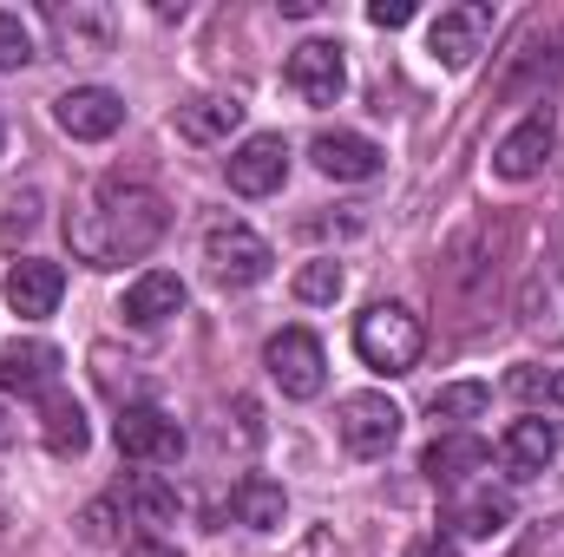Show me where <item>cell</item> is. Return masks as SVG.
Listing matches in <instances>:
<instances>
[{
	"label": "cell",
	"mask_w": 564,
	"mask_h": 557,
	"mask_svg": "<svg viewBox=\"0 0 564 557\" xmlns=\"http://www.w3.org/2000/svg\"><path fill=\"white\" fill-rule=\"evenodd\" d=\"M171 230V204L151 184H126L106 177L86 204L66 210V243L86 270H126L158 250V237Z\"/></svg>",
	"instance_id": "cell-1"
},
{
	"label": "cell",
	"mask_w": 564,
	"mask_h": 557,
	"mask_svg": "<svg viewBox=\"0 0 564 557\" xmlns=\"http://www.w3.org/2000/svg\"><path fill=\"white\" fill-rule=\"evenodd\" d=\"M421 348H426V328L408 302H375V308L355 315V354L375 374H388V381L414 374L421 368Z\"/></svg>",
	"instance_id": "cell-2"
},
{
	"label": "cell",
	"mask_w": 564,
	"mask_h": 557,
	"mask_svg": "<svg viewBox=\"0 0 564 557\" xmlns=\"http://www.w3.org/2000/svg\"><path fill=\"white\" fill-rule=\"evenodd\" d=\"M204 263H210V276L224 282V288H257V282L270 276V243L250 230V223H237V217H217L210 230H204Z\"/></svg>",
	"instance_id": "cell-3"
},
{
	"label": "cell",
	"mask_w": 564,
	"mask_h": 557,
	"mask_svg": "<svg viewBox=\"0 0 564 557\" xmlns=\"http://www.w3.org/2000/svg\"><path fill=\"white\" fill-rule=\"evenodd\" d=\"M112 439H119V452H126L132 466H177V459H184V426L164 414V407H151V401L119 407Z\"/></svg>",
	"instance_id": "cell-4"
},
{
	"label": "cell",
	"mask_w": 564,
	"mask_h": 557,
	"mask_svg": "<svg viewBox=\"0 0 564 557\" xmlns=\"http://www.w3.org/2000/svg\"><path fill=\"white\" fill-rule=\"evenodd\" d=\"M46 33L66 59H106L119 40V13L99 0H53L46 7Z\"/></svg>",
	"instance_id": "cell-5"
},
{
	"label": "cell",
	"mask_w": 564,
	"mask_h": 557,
	"mask_svg": "<svg viewBox=\"0 0 564 557\" xmlns=\"http://www.w3.org/2000/svg\"><path fill=\"white\" fill-rule=\"evenodd\" d=\"M263 368H270V381H276L289 401H315V394L328 387V354H322V341H315L308 328H282V335H270Z\"/></svg>",
	"instance_id": "cell-6"
},
{
	"label": "cell",
	"mask_w": 564,
	"mask_h": 557,
	"mask_svg": "<svg viewBox=\"0 0 564 557\" xmlns=\"http://www.w3.org/2000/svg\"><path fill=\"white\" fill-rule=\"evenodd\" d=\"M335 433H341V446H348L355 459H381V452H394V439H401V407H394L388 394H348V401L335 407Z\"/></svg>",
	"instance_id": "cell-7"
},
{
	"label": "cell",
	"mask_w": 564,
	"mask_h": 557,
	"mask_svg": "<svg viewBox=\"0 0 564 557\" xmlns=\"http://www.w3.org/2000/svg\"><path fill=\"white\" fill-rule=\"evenodd\" d=\"M486 33H492V7H486V0H459V7H440V20L426 26V53L459 73V66L479 59Z\"/></svg>",
	"instance_id": "cell-8"
},
{
	"label": "cell",
	"mask_w": 564,
	"mask_h": 557,
	"mask_svg": "<svg viewBox=\"0 0 564 557\" xmlns=\"http://www.w3.org/2000/svg\"><path fill=\"white\" fill-rule=\"evenodd\" d=\"M53 119H59V132L79 144H106L119 125H126V99L112 92V86H73V92H59L53 99Z\"/></svg>",
	"instance_id": "cell-9"
},
{
	"label": "cell",
	"mask_w": 564,
	"mask_h": 557,
	"mask_svg": "<svg viewBox=\"0 0 564 557\" xmlns=\"http://www.w3.org/2000/svg\"><path fill=\"white\" fill-rule=\"evenodd\" d=\"M282 79H289V92H295L302 106H335V99H341V86H348L341 46H335V40H302V46L289 53Z\"/></svg>",
	"instance_id": "cell-10"
},
{
	"label": "cell",
	"mask_w": 564,
	"mask_h": 557,
	"mask_svg": "<svg viewBox=\"0 0 564 557\" xmlns=\"http://www.w3.org/2000/svg\"><path fill=\"white\" fill-rule=\"evenodd\" d=\"M230 190L237 197H270V190H282V177H289V144H282V132H257V139H243L237 151H230Z\"/></svg>",
	"instance_id": "cell-11"
},
{
	"label": "cell",
	"mask_w": 564,
	"mask_h": 557,
	"mask_svg": "<svg viewBox=\"0 0 564 557\" xmlns=\"http://www.w3.org/2000/svg\"><path fill=\"white\" fill-rule=\"evenodd\" d=\"M552 144H558V125H552L545 112H525L506 139L492 144V171H499L506 184H525V177H539V171H545Z\"/></svg>",
	"instance_id": "cell-12"
},
{
	"label": "cell",
	"mask_w": 564,
	"mask_h": 557,
	"mask_svg": "<svg viewBox=\"0 0 564 557\" xmlns=\"http://www.w3.org/2000/svg\"><path fill=\"white\" fill-rule=\"evenodd\" d=\"M0 387L20 401H46L59 387V348L53 341H0Z\"/></svg>",
	"instance_id": "cell-13"
},
{
	"label": "cell",
	"mask_w": 564,
	"mask_h": 557,
	"mask_svg": "<svg viewBox=\"0 0 564 557\" xmlns=\"http://www.w3.org/2000/svg\"><path fill=\"white\" fill-rule=\"evenodd\" d=\"M308 157H315V171L335 177V184H368V177H381V144L361 139V132H315Z\"/></svg>",
	"instance_id": "cell-14"
},
{
	"label": "cell",
	"mask_w": 564,
	"mask_h": 557,
	"mask_svg": "<svg viewBox=\"0 0 564 557\" xmlns=\"http://www.w3.org/2000/svg\"><path fill=\"white\" fill-rule=\"evenodd\" d=\"M59 295H66V270H59V263H46V256H20V263L7 270V308H13L20 321L53 315V308H59Z\"/></svg>",
	"instance_id": "cell-15"
},
{
	"label": "cell",
	"mask_w": 564,
	"mask_h": 557,
	"mask_svg": "<svg viewBox=\"0 0 564 557\" xmlns=\"http://www.w3.org/2000/svg\"><path fill=\"white\" fill-rule=\"evenodd\" d=\"M486 466H492V446H486V439H473V433H440V439L421 452V472L440 485V492L466 485V479H473V472H486Z\"/></svg>",
	"instance_id": "cell-16"
},
{
	"label": "cell",
	"mask_w": 564,
	"mask_h": 557,
	"mask_svg": "<svg viewBox=\"0 0 564 557\" xmlns=\"http://www.w3.org/2000/svg\"><path fill=\"white\" fill-rule=\"evenodd\" d=\"M499 459H506V472H512V479H539V472L558 459V426H552V419H539V414L512 419V426H506V439H499Z\"/></svg>",
	"instance_id": "cell-17"
},
{
	"label": "cell",
	"mask_w": 564,
	"mask_h": 557,
	"mask_svg": "<svg viewBox=\"0 0 564 557\" xmlns=\"http://www.w3.org/2000/svg\"><path fill=\"white\" fill-rule=\"evenodd\" d=\"M243 112H250V106H243L237 92H197V99L177 106V132L191 144H224L243 125Z\"/></svg>",
	"instance_id": "cell-18"
},
{
	"label": "cell",
	"mask_w": 564,
	"mask_h": 557,
	"mask_svg": "<svg viewBox=\"0 0 564 557\" xmlns=\"http://www.w3.org/2000/svg\"><path fill=\"white\" fill-rule=\"evenodd\" d=\"M177 308H184V282L171 276V270H144V276L126 288V302H119V315H126L132 328H164Z\"/></svg>",
	"instance_id": "cell-19"
},
{
	"label": "cell",
	"mask_w": 564,
	"mask_h": 557,
	"mask_svg": "<svg viewBox=\"0 0 564 557\" xmlns=\"http://www.w3.org/2000/svg\"><path fill=\"white\" fill-rule=\"evenodd\" d=\"M40 439H46V452H53V459H79V452H86V439H93V433H86V414H79V401H73V394H59V387H53V394L40 401Z\"/></svg>",
	"instance_id": "cell-20"
},
{
	"label": "cell",
	"mask_w": 564,
	"mask_h": 557,
	"mask_svg": "<svg viewBox=\"0 0 564 557\" xmlns=\"http://www.w3.org/2000/svg\"><path fill=\"white\" fill-rule=\"evenodd\" d=\"M230 512H237V525H250V532H276L282 518H289V499H282L276 479L250 472V479L230 485Z\"/></svg>",
	"instance_id": "cell-21"
},
{
	"label": "cell",
	"mask_w": 564,
	"mask_h": 557,
	"mask_svg": "<svg viewBox=\"0 0 564 557\" xmlns=\"http://www.w3.org/2000/svg\"><path fill=\"white\" fill-rule=\"evenodd\" d=\"M525 328L545 335V341H564V270L558 263H539V270H532V288H525Z\"/></svg>",
	"instance_id": "cell-22"
},
{
	"label": "cell",
	"mask_w": 564,
	"mask_h": 557,
	"mask_svg": "<svg viewBox=\"0 0 564 557\" xmlns=\"http://www.w3.org/2000/svg\"><path fill=\"white\" fill-rule=\"evenodd\" d=\"M512 512H519V505H512V492H492V485H486V492L459 499L446 525H453L459 538H486V545H492V538H499V532L512 525Z\"/></svg>",
	"instance_id": "cell-23"
},
{
	"label": "cell",
	"mask_w": 564,
	"mask_h": 557,
	"mask_svg": "<svg viewBox=\"0 0 564 557\" xmlns=\"http://www.w3.org/2000/svg\"><path fill=\"white\" fill-rule=\"evenodd\" d=\"M112 505L139 512V525H171V518H177V492H171L158 472H126L119 492H112Z\"/></svg>",
	"instance_id": "cell-24"
},
{
	"label": "cell",
	"mask_w": 564,
	"mask_h": 557,
	"mask_svg": "<svg viewBox=\"0 0 564 557\" xmlns=\"http://www.w3.org/2000/svg\"><path fill=\"white\" fill-rule=\"evenodd\" d=\"M486 381H453V387H433V401H426V414L440 419V426H459V419H479L486 414Z\"/></svg>",
	"instance_id": "cell-25"
},
{
	"label": "cell",
	"mask_w": 564,
	"mask_h": 557,
	"mask_svg": "<svg viewBox=\"0 0 564 557\" xmlns=\"http://www.w3.org/2000/svg\"><path fill=\"white\" fill-rule=\"evenodd\" d=\"M341 263H335V256H315V263H302V270H295V295H302V302H335V295H341Z\"/></svg>",
	"instance_id": "cell-26"
},
{
	"label": "cell",
	"mask_w": 564,
	"mask_h": 557,
	"mask_svg": "<svg viewBox=\"0 0 564 557\" xmlns=\"http://www.w3.org/2000/svg\"><path fill=\"white\" fill-rule=\"evenodd\" d=\"M33 59V33H26V20L20 13H0V73H20Z\"/></svg>",
	"instance_id": "cell-27"
},
{
	"label": "cell",
	"mask_w": 564,
	"mask_h": 557,
	"mask_svg": "<svg viewBox=\"0 0 564 557\" xmlns=\"http://www.w3.org/2000/svg\"><path fill=\"white\" fill-rule=\"evenodd\" d=\"M33 223H40V190H26V197H13V204H7V223H0V237H7V243H20Z\"/></svg>",
	"instance_id": "cell-28"
},
{
	"label": "cell",
	"mask_w": 564,
	"mask_h": 557,
	"mask_svg": "<svg viewBox=\"0 0 564 557\" xmlns=\"http://www.w3.org/2000/svg\"><path fill=\"white\" fill-rule=\"evenodd\" d=\"M506 387H512L519 401L545 407V394H552V368H512V374H506Z\"/></svg>",
	"instance_id": "cell-29"
},
{
	"label": "cell",
	"mask_w": 564,
	"mask_h": 557,
	"mask_svg": "<svg viewBox=\"0 0 564 557\" xmlns=\"http://www.w3.org/2000/svg\"><path fill=\"white\" fill-rule=\"evenodd\" d=\"M79 538H86V545H112V499H93V505L79 512Z\"/></svg>",
	"instance_id": "cell-30"
},
{
	"label": "cell",
	"mask_w": 564,
	"mask_h": 557,
	"mask_svg": "<svg viewBox=\"0 0 564 557\" xmlns=\"http://www.w3.org/2000/svg\"><path fill=\"white\" fill-rule=\"evenodd\" d=\"M368 20H375V26H408V20H414V0H375Z\"/></svg>",
	"instance_id": "cell-31"
},
{
	"label": "cell",
	"mask_w": 564,
	"mask_h": 557,
	"mask_svg": "<svg viewBox=\"0 0 564 557\" xmlns=\"http://www.w3.org/2000/svg\"><path fill=\"white\" fill-rule=\"evenodd\" d=\"M401 557H459V545L433 532V538H414V545H408V551H401Z\"/></svg>",
	"instance_id": "cell-32"
},
{
	"label": "cell",
	"mask_w": 564,
	"mask_h": 557,
	"mask_svg": "<svg viewBox=\"0 0 564 557\" xmlns=\"http://www.w3.org/2000/svg\"><path fill=\"white\" fill-rule=\"evenodd\" d=\"M126 557H177V551H171L164 538H151V532H139V538L126 545Z\"/></svg>",
	"instance_id": "cell-33"
},
{
	"label": "cell",
	"mask_w": 564,
	"mask_h": 557,
	"mask_svg": "<svg viewBox=\"0 0 564 557\" xmlns=\"http://www.w3.org/2000/svg\"><path fill=\"white\" fill-rule=\"evenodd\" d=\"M282 20H308V13H322V0H276Z\"/></svg>",
	"instance_id": "cell-34"
},
{
	"label": "cell",
	"mask_w": 564,
	"mask_h": 557,
	"mask_svg": "<svg viewBox=\"0 0 564 557\" xmlns=\"http://www.w3.org/2000/svg\"><path fill=\"white\" fill-rule=\"evenodd\" d=\"M545 407H552V414H564V368H552V394H545Z\"/></svg>",
	"instance_id": "cell-35"
},
{
	"label": "cell",
	"mask_w": 564,
	"mask_h": 557,
	"mask_svg": "<svg viewBox=\"0 0 564 557\" xmlns=\"http://www.w3.org/2000/svg\"><path fill=\"white\" fill-rule=\"evenodd\" d=\"M335 557H355V551H348V545H335Z\"/></svg>",
	"instance_id": "cell-36"
},
{
	"label": "cell",
	"mask_w": 564,
	"mask_h": 557,
	"mask_svg": "<svg viewBox=\"0 0 564 557\" xmlns=\"http://www.w3.org/2000/svg\"><path fill=\"white\" fill-rule=\"evenodd\" d=\"M0 151H7V132H0Z\"/></svg>",
	"instance_id": "cell-37"
}]
</instances>
